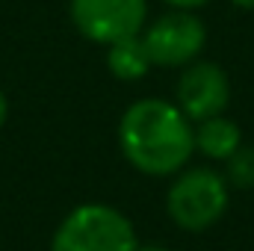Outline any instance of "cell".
<instances>
[{
  "mask_svg": "<svg viewBox=\"0 0 254 251\" xmlns=\"http://www.w3.org/2000/svg\"><path fill=\"white\" fill-rule=\"evenodd\" d=\"M136 251H169V249H163V246H136Z\"/></svg>",
  "mask_w": 254,
  "mask_h": 251,
  "instance_id": "13",
  "label": "cell"
},
{
  "mask_svg": "<svg viewBox=\"0 0 254 251\" xmlns=\"http://www.w3.org/2000/svg\"><path fill=\"white\" fill-rule=\"evenodd\" d=\"M163 3H169L172 9H184V12H195V9L207 6L210 0H163Z\"/></svg>",
  "mask_w": 254,
  "mask_h": 251,
  "instance_id": "10",
  "label": "cell"
},
{
  "mask_svg": "<svg viewBox=\"0 0 254 251\" xmlns=\"http://www.w3.org/2000/svg\"><path fill=\"white\" fill-rule=\"evenodd\" d=\"M136 246L130 219L110 204L74 207L51 237V251H136Z\"/></svg>",
  "mask_w": 254,
  "mask_h": 251,
  "instance_id": "2",
  "label": "cell"
},
{
  "mask_svg": "<svg viewBox=\"0 0 254 251\" xmlns=\"http://www.w3.org/2000/svg\"><path fill=\"white\" fill-rule=\"evenodd\" d=\"M107 68L116 80H125V83L142 80L151 68V57L145 51L142 36H127L107 45Z\"/></svg>",
  "mask_w": 254,
  "mask_h": 251,
  "instance_id": "8",
  "label": "cell"
},
{
  "mask_svg": "<svg viewBox=\"0 0 254 251\" xmlns=\"http://www.w3.org/2000/svg\"><path fill=\"white\" fill-rule=\"evenodd\" d=\"M139 36L145 42L151 65H163V68H184L195 63L207 45L204 21L195 12H184V9L166 12Z\"/></svg>",
  "mask_w": 254,
  "mask_h": 251,
  "instance_id": "4",
  "label": "cell"
},
{
  "mask_svg": "<svg viewBox=\"0 0 254 251\" xmlns=\"http://www.w3.org/2000/svg\"><path fill=\"white\" fill-rule=\"evenodd\" d=\"M228 101H231V80L225 68L216 63L190 65L175 86V104L190 122L222 116Z\"/></svg>",
  "mask_w": 254,
  "mask_h": 251,
  "instance_id": "6",
  "label": "cell"
},
{
  "mask_svg": "<svg viewBox=\"0 0 254 251\" xmlns=\"http://www.w3.org/2000/svg\"><path fill=\"white\" fill-rule=\"evenodd\" d=\"M240 145H243L240 127L234 125L231 119H225V116L204 119V122H198V127H195V151L204 154V157H210V160L225 163Z\"/></svg>",
  "mask_w": 254,
  "mask_h": 251,
  "instance_id": "7",
  "label": "cell"
},
{
  "mask_svg": "<svg viewBox=\"0 0 254 251\" xmlns=\"http://www.w3.org/2000/svg\"><path fill=\"white\" fill-rule=\"evenodd\" d=\"M231 204V187L225 175L207 166L181 169L166 195V210L172 222L184 231H207L213 228Z\"/></svg>",
  "mask_w": 254,
  "mask_h": 251,
  "instance_id": "3",
  "label": "cell"
},
{
  "mask_svg": "<svg viewBox=\"0 0 254 251\" xmlns=\"http://www.w3.org/2000/svg\"><path fill=\"white\" fill-rule=\"evenodd\" d=\"M119 148L136 172L148 178H169L187 169L195 154V130L178 104L142 98L127 107L119 122Z\"/></svg>",
  "mask_w": 254,
  "mask_h": 251,
  "instance_id": "1",
  "label": "cell"
},
{
  "mask_svg": "<svg viewBox=\"0 0 254 251\" xmlns=\"http://www.w3.org/2000/svg\"><path fill=\"white\" fill-rule=\"evenodd\" d=\"M71 24L95 45H113L127 36H139L148 18L145 0H71Z\"/></svg>",
  "mask_w": 254,
  "mask_h": 251,
  "instance_id": "5",
  "label": "cell"
},
{
  "mask_svg": "<svg viewBox=\"0 0 254 251\" xmlns=\"http://www.w3.org/2000/svg\"><path fill=\"white\" fill-rule=\"evenodd\" d=\"M234 6H240V9H254V0H231Z\"/></svg>",
  "mask_w": 254,
  "mask_h": 251,
  "instance_id": "12",
  "label": "cell"
},
{
  "mask_svg": "<svg viewBox=\"0 0 254 251\" xmlns=\"http://www.w3.org/2000/svg\"><path fill=\"white\" fill-rule=\"evenodd\" d=\"M6 119H9V98H6V92L0 89V127L6 125Z\"/></svg>",
  "mask_w": 254,
  "mask_h": 251,
  "instance_id": "11",
  "label": "cell"
},
{
  "mask_svg": "<svg viewBox=\"0 0 254 251\" xmlns=\"http://www.w3.org/2000/svg\"><path fill=\"white\" fill-rule=\"evenodd\" d=\"M225 181L234 189H252L254 187V148L240 145L228 160H225Z\"/></svg>",
  "mask_w": 254,
  "mask_h": 251,
  "instance_id": "9",
  "label": "cell"
}]
</instances>
